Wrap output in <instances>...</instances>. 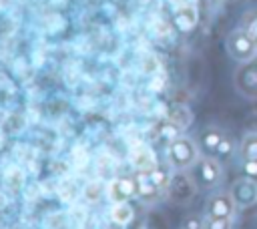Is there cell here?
Instances as JSON below:
<instances>
[{
	"label": "cell",
	"mask_w": 257,
	"mask_h": 229,
	"mask_svg": "<svg viewBox=\"0 0 257 229\" xmlns=\"http://www.w3.org/2000/svg\"><path fill=\"white\" fill-rule=\"evenodd\" d=\"M131 163L137 171L141 173H151L153 169H157V159H155V153L151 151V147L147 145H137L133 151H131Z\"/></svg>",
	"instance_id": "9c48e42d"
},
{
	"label": "cell",
	"mask_w": 257,
	"mask_h": 229,
	"mask_svg": "<svg viewBox=\"0 0 257 229\" xmlns=\"http://www.w3.org/2000/svg\"><path fill=\"white\" fill-rule=\"evenodd\" d=\"M24 181H26V177H24V171H22L20 167H10V169H6V173H4V183H6L8 189L20 191V189L24 187Z\"/></svg>",
	"instance_id": "9a60e30c"
},
{
	"label": "cell",
	"mask_w": 257,
	"mask_h": 229,
	"mask_svg": "<svg viewBox=\"0 0 257 229\" xmlns=\"http://www.w3.org/2000/svg\"><path fill=\"white\" fill-rule=\"evenodd\" d=\"M46 227L48 229H70L72 227V219L68 213L62 211H54L46 217Z\"/></svg>",
	"instance_id": "2e32d148"
},
{
	"label": "cell",
	"mask_w": 257,
	"mask_h": 229,
	"mask_svg": "<svg viewBox=\"0 0 257 229\" xmlns=\"http://www.w3.org/2000/svg\"><path fill=\"white\" fill-rule=\"evenodd\" d=\"M241 171H243V177L257 183V161H241Z\"/></svg>",
	"instance_id": "44dd1931"
},
{
	"label": "cell",
	"mask_w": 257,
	"mask_h": 229,
	"mask_svg": "<svg viewBox=\"0 0 257 229\" xmlns=\"http://www.w3.org/2000/svg\"><path fill=\"white\" fill-rule=\"evenodd\" d=\"M197 165H199L197 179H199V185L201 187L215 189L217 185H221V181H223V167H221V163H219L217 157L205 155L203 159L197 161Z\"/></svg>",
	"instance_id": "277c9868"
},
{
	"label": "cell",
	"mask_w": 257,
	"mask_h": 229,
	"mask_svg": "<svg viewBox=\"0 0 257 229\" xmlns=\"http://www.w3.org/2000/svg\"><path fill=\"white\" fill-rule=\"evenodd\" d=\"M133 217H135V211L126 201H118L110 207V219L118 225H128L133 221Z\"/></svg>",
	"instance_id": "4fadbf2b"
},
{
	"label": "cell",
	"mask_w": 257,
	"mask_h": 229,
	"mask_svg": "<svg viewBox=\"0 0 257 229\" xmlns=\"http://www.w3.org/2000/svg\"><path fill=\"white\" fill-rule=\"evenodd\" d=\"M197 8L195 4H185V6H175V24L181 32H189L197 26Z\"/></svg>",
	"instance_id": "30bf717a"
},
{
	"label": "cell",
	"mask_w": 257,
	"mask_h": 229,
	"mask_svg": "<svg viewBox=\"0 0 257 229\" xmlns=\"http://www.w3.org/2000/svg\"><path fill=\"white\" fill-rule=\"evenodd\" d=\"M173 6H185V4H193V0H169Z\"/></svg>",
	"instance_id": "cb8c5ba5"
},
{
	"label": "cell",
	"mask_w": 257,
	"mask_h": 229,
	"mask_svg": "<svg viewBox=\"0 0 257 229\" xmlns=\"http://www.w3.org/2000/svg\"><path fill=\"white\" fill-rule=\"evenodd\" d=\"M169 121H171V125H175L177 129H185L189 123H191V112H189V108H185V106H173V110L169 112Z\"/></svg>",
	"instance_id": "e0dca14e"
},
{
	"label": "cell",
	"mask_w": 257,
	"mask_h": 229,
	"mask_svg": "<svg viewBox=\"0 0 257 229\" xmlns=\"http://www.w3.org/2000/svg\"><path fill=\"white\" fill-rule=\"evenodd\" d=\"M225 133L219 129V127H207L201 137H199V147L205 155L209 157H219V151H221V145L225 141Z\"/></svg>",
	"instance_id": "ba28073f"
},
{
	"label": "cell",
	"mask_w": 257,
	"mask_h": 229,
	"mask_svg": "<svg viewBox=\"0 0 257 229\" xmlns=\"http://www.w3.org/2000/svg\"><path fill=\"white\" fill-rule=\"evenodd\" d=\"M239 26H241V28L255 40V44H257V6H251V8H247V10L241 14Z\"/></svg>",
	"instance_id": "5bb4252c"
},
{
	"label": "cell",
	"mask_w": 257,
	"mask_h": 229,
	"mask_svg": "<svg viewBox=\"0 0 257 229\" xmlns=\"http://www.w3.org/2000/svg\"><path fill=\"white\" fill-rule=\"evenodd\" d=\"M225 48H227V54L235 60V62H247V60H253L257 58V44L255 40L241 28H233L227 38H225Z\"/></svg>",
	"instance_id": "7a4b0ae2"
},
{
	"label": "cell",
	"mask_w": 257,
	"mask_h": 229,
	"mask_svg": "<svg viewBox=\"0 0 257 229\" xmlns=\"http://www.w3.org/2000/svg\"><path fill=\"white\" fill-rule=\"evenodd\" d=\"M239 207L235 205V199L231 195V191H217L207 199L205 205V213L207 217H235V211Z\"/></svg>",
	"instance_id": "8992f818"
},
{
	"label": "cell",
	"mask_w": 257,
	"mask_h": 229,
	"mask_svg": "<svg viewBox=\"0 0 257 229\" xmlns=\"http://www.w3.org/2000/svg\"><path fill=\"white\" fill-rule=\"evenodd\" d=\"M205 221L201 215H189L185 221H183V229H205Z\"/></svg>",
	"instance_id": "7402d4cb"
},
{
	"label": "cell",
	"mask_w": 257,
	"mask_h": 229,
	"mask_svg": "<svg viewBox=\"0 0 257 229\" xmlns=\"http://www.w3.org/2000/svg\"><path fill=\"white\" fill-rule=\"evenodd\" d=\"M205 229H233L231 217H207Z\"/></svg>",
	"instance_id": "ffe728a7"
},
{
	"label": "cell",
	"mask_w": 257,
	"mask_h": 229,
	"mask_svg": "<svg viewBox=\"0 0 257 229\" xmlns=\"http://www.w3.org/2000/svg\"><path fill=\"white\" fill-rule=\"evenodd\" d=\"M82 191H78L76 189V185L72 183V181H62L60 183V187H58V195H60V199L64 201V203H74L76 201V197L80 195Z\"/></svg>",
	"instance_id": "ac0fdd59"
},
{
	"label": "cell",
	"mask_w": 257,
	"mask_h": 229,
	"mask_svg": "<svg viewBox=\"0 0 257 229\" xmlns=\"http://www.w3.org/2000/svg\"><path fill=\"white\" fill-rule=\"evenodd\" d=\"M167 191H169V197L175 203H187V201H191L195 197L197 185L191 179V175H187L185 171H179L177 175L171 177V181L167 185Z\"/></svg>",
	"instance_id": "5b68a950"
},
{
	"label": "cell",
	"mask_w": 257,
	"mask_h": 229,
	"mask_svg": "<svg viewBox=\"0 0 257 229\" xmlns=\"http://www.w3.org/2000/svg\"><path fill=\"white\" fill-rule=\"evenodd\" d=\"M167 159L177 171H187L199 161V145L189 137H175L167 147Z\"/></svg>",
	"instance_id": "6da1fadb"
},
{
	"label": "cell",
	"mask_w": 257,
	"mask_h": 229,
	"mask_svg": "<svg viewBox=\"0 0 257 229\" xmlns=\"http://www.w3.org/2000/svg\"><path fill=\"white\" fill-rule=\"evenodd\" d=\"M6 203H8V199H6V195L0 191V209H4V207H6Z\"/></svg>",
	"instance_id": "d4e9b609"
},
{
	"label": "cell",
	"mask_w": 257,
	"mask_h": 229,
	"mask_svg": "<svg viewBox=\"0 0 257 229\" xmlns=\"http://www.w3.org/2000/svg\"><path fill=\"white\" fill-rule=\"evenodd\" d=\"M80 195H82V199L86 203H96L100 199V195H102V185L98 181H90V183L84 185V189H82Z\"/></svg>",
	"instance_id": "d6986e66"
},
{
	"label": "cell",
	"mask_w": 257,
	"mask_h": 229,
	"mask_svg": "<svg viewBox=\"0 0 257 229\" xmlns=\"http://www.w3.org/2000/svg\"><path fill=\"white\" fill-rule=\"evenodd\" d=\"M233 84L241 96L251 100L257 98V58L239 62V66L233 72Z\"/></svg>",
	"instance_id": "3957f363"
},
{
	"label": "cell",
	"mask_w": 257,
	"mask_h": 229,
	"mask_svg": "<svg viewBox=\"0 0 257 229\" xmlns=\"http://www.w3.org/2000/svg\"><path fill=\"white\" fill-rule=\"evenodd\" d=\"M137 191L135 183L131 179H114L110 185H108V197L118 203V201H126L133 193Z\"/></svg>",
	"instance_id": "8fae6325"
},
{
	"label": "cell",
	"mask_w": 257,
	"mask_h": 229,
	"mask_svg": "<svg viewBox=\"0 0 257 229\" xmlns=\"http://www.w3.org/2000/svg\"><path fill=\"white\" fill-rule=\"evenodd\" d=\"M233 151H235V145L231 143L229 137H225V141H223V145H221V151H219V157H229Z\"/></svg>",
	"instance_id": "603a6c76"
},
{
	"label": "cell",
	"mask_w": 257,
	"mask_h": 229,
	"mask_svg": "<svg viewBox=\"0 0 257 229\" xmlns=\"http://www.w3.org/2000/svg\"><path fill=\"white\" fill-rule=\"evenodd\" d=\"M239 161H257V133H247L237 147Z\"/></svg>",
	"instance_id": "7c38bea8"
},
{
	"label": "cell",
	"mask_w": 257,
	"mask_h": 229,
	"mask_svg": "<svg viewBox=\"0 0 257 229\" xmlns=\"http://www.w3.org/2000/svg\"><path fill=\"white\" fill-rule=\"evenodd\" d=\"M229 191H231V195L235 199V205L241 207V209L253 207L257 203V183L251 181V179H247V177L235 179Z\"/></svg>",
	"instance_id": "52a82bcc"
}]
</instances>
